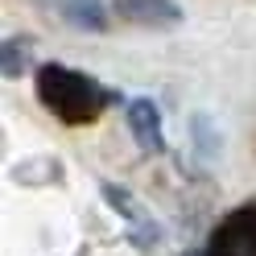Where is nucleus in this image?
I'll return each mask as SVG.
<instances>
[{"label": "nucleus", "mask_w": 256, "mask_h": 256, "mask_svg": "<svg viewBox=\"0 0 256 256\" xmlns=\"http://www.w3.org/2000/svg\"><path fill=\"white\" fill-rule=\"evenodd\" d=\"M38 100L54 112L62 124H91L100 120V112L112 104V91L100 87L91 74L74 70V66H62V62H46L38 66Z\"/></svg>", "instance_id": "obj_1"}, {"label": "nucleus", "mask_w": 256, "mask_h": 256, "mask_svg": "<svg viewBox=\"0 0 256 256\" xmlns=\"http://www.w3.org/2000/svg\"><path fill=\"white\" fill-rule=\"evenodd\" d=\"M206 256H256V206H236L211 232Z\"/></svg>", "instance_id": "obj_2"}, {"label": "nucleus", "mask_w": 256, "mask_h": 256, "mask_svg": "<svg viewBox=\"0 0 256 256\" xmlns=\"http://www.w3.org/2000/svg\"><path fill=\"white\" fill-rule=\"evenodd\" d=\"M104 202L124 219L128 236H132L140 248H153L157 240H162V232H157V219L149 215V206L140 202L132 190H124V186H116V182H104Z\"/></svg>", "instance_id": "obj_3"}, {"label": "nucleus", "mask_w": 256, "mask_h": 256, "mask_svg": "<svg viewBox=\"0 0 256 256\" xmlns=\"http://www.w3.org/2000/svg\"><path fill=\"white\" fill-rule=\"evenodd\" d=\"M124 21L145 25V29H174L182 25V4L178 0H116L112 4Z\"/></svg>", "instance_id": "obj_4"}, {"label": "nucleus", "mask_w": 256, "mask_h": 256, "mask_svg": "<svg viewBox=\"0 0 256 256\" xmlns=\"http://www.w3.org/2000/svg\"><path fill=\"white\" fill-rule=\"evenodd\" d=\"M128 116V132H132V140L145 153H166V132H162V112H157L153 100H128L124 108Z\"/></svg>", "instance_id": "obj_5"}, {"label": "nucleus", "mask_w": 256, "mask_h": 256, "mask_svg": "<svg viewBox=\"0 0 256 256\" xmlns=\"http://www.w3.org/2000/svg\"><path fill=\"white\" fill-rule=\"evenodd\" d=\"M58 17L74 25V29H87V34H104L108 29V8L104 0H54Z\"/></svg>", "instance_id": "obj_6"}, {"label": "nucleus", "mask_w": 256, "mask_h": 256, "mask_svg": "<svg viewBox=\"0 0 256 256\" xmlns=\"http://www.w3.org/2000/svg\"><path fill=\"white\" fill-rule=\"evenodd\" d=\"M29 50H34V38H8L0 46V70H4V78H17L25 70V54Z\"/></svg>", "instance_id": "obj_7"}, {"label": "nucleus", "mask_w": 256, "mask_h": 256, "mask_svg": "<svg viewBox=\"0 0 256 256\" xmlns=\"http://www.w3.org/2000/svg\"><path fill=\"white\" fill-rule=\"evenodd\" d=\"M190 136H198V140H202V153L215 157V128H211L206 116H194V120H190Z\"/></svg>", "instance_id": "obj_8"}, {"label": "nucleus", "mask_w": 256, "mask_h": 256, "mask_svg": "<svg viewBox=\"0 0 256 256\" xmlns=\"http://www.w3.org/2000/svg\"><path fill=\"white\" fill-rule=\"evenodd\" d=\"M182 256H206V248H202V252H182Z\"/></svg>", "instance_id": "obj_9"}]
</instances>
